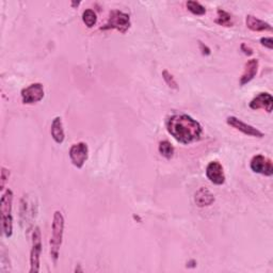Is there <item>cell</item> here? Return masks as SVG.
<instances>
[{
    "instance_id": "1",
    "label": "cell",
    "mask_w": 273,
    "mask_h": 273,
    "mask_svg": "<svg viewBox=\"0 0 273 273\" xmlns=\"http://www.w3.org/2000/svg\"><path fill=\"white\" fill-rule=\"evenodd\" d=\"M166 130L182 144L188 145L202 139L203 127L188 114H174L166 121Z\"/></svg>"
},
{
    "instance_id": "2",
    "label": "cell",
    "mask_w": 273,
    "mask_h": 273,
    "mask_svg": "<svg viewBox=\"0 0 273 273\" xmlns=\"http://www.w3.org/2000/svg\"><path fill=\"white\" fill-rule=\"evenodd\" d=\"M64 226H65L64 217H63L60 211H56L54 213V218H52L51 236L49 240V247H50L49 253L54 264H57L60 256V249L63 241V234H64Z\"/></svg>"
},
{
    "instance_id": "3",
    "label": "cell",
    "mask_w": 273,
    "mask_h": 273,
    "mask_svg": "<svg viewBox=\"0 0 273 273\" xmlns=\"http://www.w3.org/2000/svg\"><path fill=\"white\" fill-rule=\"evenodd\" d=\"M13 199L14 193L11 189H8L0 199V216H2L4 234L7 238H11L13 235Z\"/></svg>"
},
{
    "instance_id": "4",
    "label": "cell",
    "mask_w": 273,
    "mask_h": 273,
    "mask_svg": "<svg viewBox=\"0 0 273 273\" xmlns=\"http://www.w3.org/2000/svg\"><path fill=\"white\" fill-rule=\"evenodd\" d=\"M130 27L131 22L129 14L122 12L120 10H111L107 23L100 27V30H118L119 32L125 35L130 29Z\"/></svg>"
},
{
    "instance_id": "5",
    "label": "cell",
    "mask_w": 273,
    "mask_h": 273,
    "mask_svg": "<svg viewBox=\"0 0 273 273\" xmlns=\"http://www.w3.org/2000/svg\"><path fill=\"white\" fill-rule=\"evenodd\" d=\"M43 245H42V235L39 226H36L32 232V247L30 251V273H39L41 265V254Z\"/></svg>"
},
{
    "instance_id": "6",
    "label": "cell",
    "mask_w": 273,
    "mask_h": 273,
    "mask_svg": "<svg viewBox=\"0 0 273 273\" xmlns=\"http://www.w3.org/2000/svg\"><path fill=\"white\" fill-rule=\"evenodd\" d=\"M20 96H22V101L25 105L37 104L43 99L45 96L44 86L40 82L31 83L30 86L22 90V92H20Z\"/></svg>"
},
{
    "instance_id": "7",
    "label": "cell",
    "mask_w": 273,
    "mask_h": 273,
    "mask_svg": "<svg viewBox=\"0 0 273 273\" xmlns=\"http://www.w3.org/2000/svg\"><path fill=\"white\" fill-rule=\"evenodd\" d=\"M70 159L77 169H82L89 158V148L86 142H78L73 144L69 152Z\"/></svg>"
},
{
    "instance_id": "8",
    "label": "cell",
    "mask_w": 273,
    "mask_h": 273,
    "mask_svg": "<svg viewBox=\"0 0 273 273\" xmlns=\"http://www.w3.org/2000/svg\"><path fill=\"white\" fill-rule=\"evenodd\" d=\"M250 167L254 173L261 174L265 176H272L273 175V164L272 160L268 157L258 154L252 157L250 161Z\"/></svg>"
},
{
    "instance_id": "9",
    "label": "cell",
    "mask_w": 273,
    "mask_h": 273,
    "mask_svg": "<svg viewBox=\"0 0 273 273\" xmlns=\"http://www.w3.org/2000/svg\"><path fill=\"white\" fill-rule=\"evenodd\" d=\"M226 123L230 126V127L235 128L236 130L243 132L246 135L249 136H254V138H264V132L260 131L259 129L255 128L254 126L249 125L245 122H243L241 120H239L236 117H228L226 119Z\"/></svg>"
},
{
    "instance_id": "10",
    "label": "cell",
    "mask_w": 273,
    "mask_h": 273,
    "mask_svg": "<svg viewBox=\"0 0 273 273\" xmlns=\"http://www.w3.org/2000/svg\"><path fill=\"white\" fill-rule=\"evenodd\" d=\"M206 176L209 182L217 186H222L225 183V174L222 164L219 161H211L206 166Z\"/></svg>"
},
{
    "instance_id": "11",
    "label": "cell",
    "mask_w": 273,
    "mask_h": 273,
    "mask_svg": "<svg viewBox=\"0 0 273 273\" xmlns=\"http://www.w3.org/2000/svg\"><path fill=\"white\" fill-rule=\"evenodd\" d=\"M249 107L252 110L265 109V111L271 113L273 109V97L270 93L261 92L250 101Z\"/></svg>"
},
{
    "instance_id": "12",
    "label": "cell",
    "mask_w": 273,
    "mask_h": 273,
    "mask_svg": "<svg viewBox=\"0 0 273 273\" xmlns=\"http://www.w3.org/2000/svg\"><path fill=\"white\" fill-rule=\"evenodd\" d=\"M258 66H259V62L257 59H251L246 63L244 73H243V75H241L240 81H239L240 86H246L250 81H252L255 78L257 71H258Z\"/></svg>"
},
{
    "instance_id": "13",
    "label": "cell",
    "mask_w": 273,
    "mask_h": 273,
    "mask_svg": "<svg viewBox=\"0 0 273 273\" xmlns=\"http://www.w3.org/2000/svg\"><path fill=\"white\" fill-rule=\"evenodd\" d=\"M216 201L215 195L211 192V190H208L207 188L201 187L198 190L195 192L194 195V202L197 207H208L212 206Z\"/></svg>"
},
{
    "instance_id": "14",
    "label": "cell",
    "mask_w": 273,
    "mask_h": 273,
    "mask_svg": "<svg viewBox=\"0 0 273 273\" xmlns=\"http://www.w3.org/2000/svg\"><path fill=\"white\" fill-rule=\"evenodd\" d=\"M246 25L247 27L254 31V32H262V31H272V26L265 22V20H262L260 18H257L254 15H247L246 18Z\"/></svg>"
},
{
    "instance_id": "15",
    "label": "cell",
    "mask_w": 273,
    "mask_h": 273,
    "mask_svg": "<svg viewBox=\"0 0 273 273\" xmlns=\"http://www.w3.org/2000/svg\"><path fill=\"white\" fill-rule=\"evenodd\" d=\"M50 133H51L52 139L55 140L57 144H62L63 142H64L65 132H64V128H63L62 119L60 117H56L54 120H52Z\"/></svg>"
},
{
    "instance_id": "16",
    "label": "cell",
    "mask_w": 273,
    "mask_h": 273,
    "mask_svg": "<svg viewBox=\"0 0 273 273\" xmlns=\"http://www.w3.org/2000/svg\"><path fill=\"white\" fill-rule=\"evenodd\" d=\"M217 18H216V24L223 26V27H232L234 22H233V16L230 15L228 12H226L223 9H218L217 11Z\"/></svg>"
},
{
    "instance_id": "17",
    "label": "cell",
    "mask_w": 273,
    "mask_h": 273,
    "mask_svg": "<svg viewBox=\"0 0 273 273\" xmlns=\"http://www.w3.org/2000/svg\"><path fill=\"white\" fill-rule=\"evenodd\" d=\"M158 151H159V154L162 157H164L165 159H171L174 155L175 149L170 141L163 140L158 145Z\"/></svg>"
},
{
    "instance_id": "18",
    "label": "cell",
    "mask_w": 273,
    "mask_h": 273,
    "mask_svg": "<svg viewBox=\"0 0 273 273\" xmlns=\"http://www.w3.org/2000/svg\"><path fill=\"white\" fill-rule=\"evenodd\" d=\"M82 22L88 28H92L97 23V15L92 9H87L82 13Z\"/></svg>"
},
{
    "instance_id": "19",
    "label": "cell",
    "mask_w": 273,
    "mask_h": 273,
    "mask_svg": "<svg viewBox=\"0 0 273 273\" xmlns=\"http://www.w3.org/2000/svg\"><path fill=\"white\" fill-rule=\"evenodd\" d=\"M186 7L188 9V11L191 12L193 15L203 16L206 14V8L202 4H199L197 2H193V0L187 2Z\"/></svg>"
},
{
    "instance_id": "20",
    "label": "cell",
    "mask_w": 273,
    "mask_h": 273,
    "mask_svg": "<svg viewBox=\"0 0 273 273\" xmlns=\"http://www.w3.org/2000/svg\"><path fill=\"white\" fill-rule=\"evenodd\" d=\"M11 271V265H10V258L8 257V254L6 250L2 249L0 252V272L2 273H7Z\"/></svg>"
},
{
    "instance_id": "21",
    "label": "cell",
    "mask_w": 273,
    "mask_h": 273,
    "mask_svg": "<svg viewBox=\"0 0 273 273\" xmlns=\"http://www.w3.org/2000/svg\"><path fill=\"white\" fill-rule=\"evenodd\" d=\"M162 78L164 80V82L167 85V87L173 89V90H177L178 89V85H177V81L175 80L174 76L171 74V73L167 71V70H164L162 71Z\"/></svg>"
},
{
    "instance_id": "22",
    "label": "cell",
    "mask_w": 273,
    "mask_h": 273,
    "mask_svg": "<svg viewBox=\"0 0 273 273\" xmlns=\"http://www.w3.org/2000/svg\"><path fill=\"white\" fill-rule=\"evenodd\" d=\"M10 178V170H8L7 167L3 166L2 167V173H0V190L4 191L6 185Z\"/></svg>"
},
{
    "instance_id": "23",
    "label": "cell",
    "mask_w": 273,
    "mask_h": 273,
    "mask_svg": "<svg viewBox=\"0 0 273 273\" xmlns=\"http://www.w3.org/2000/svg\"><path fill=\"white\" fill-rule=\"evenodd\" d=\"M260 44H261L262 46H264V47L270 49V50L273 49V40H272V38H270V37L261 38V39H260Z\"/></svg>"
},
{
    "instance_id": "24",
    "label": "cell",
    "mask_w": 273,
    "mask_h": 273,
    "mask_svg": "<svg viewBox=\"0 0 273 273\" xmlns=\"http://www.w3.org/2000/svg\"><path fill=\"white\" fill-rule=\"evenodd\" d=\"M198 46H199V50H201L203 56H209L212 54V50L207 45H205L202 42H198Z\"/></svg>"
},
{
    "instance_id": "25",
    "label": "cell",
    "mask_w": 273,
    "mask_h": 273,
    "mask_svg": "<svg viewBox=\"0 0 273 273\" xmlns=\"http://www.w3.org/2000/svg\"><path fill=\"white\" fill-rule=\"evenodd\" d=\"M240 50L243 51L246 56H252V55L254 54L253 49H252L250 46H248V45L245 44V43H243V44L240 45Z\"/></svg>"
}]
</instances>
